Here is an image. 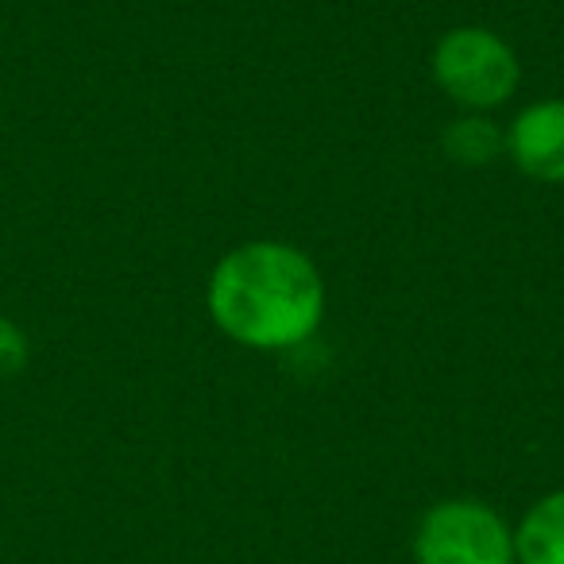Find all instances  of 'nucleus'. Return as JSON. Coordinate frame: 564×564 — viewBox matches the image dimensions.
I'll use <instances>...</instances> for the list:
<instances>
[{"mask_svg":"<svg viewBox=\"0 0 564 564\" xmlns=\"http://www.w3.org/2000/svg\"><path fill=\"white\" fill-rule=\"evenodd\" d=\"M205 302L228 340L256 352H282L317 333L325 279L306 251L282 240H248L217 259Z\"/></svg>","mask_w":564,"mask_h":564,"instance_id":"f257e3e1","label":"nucleus"},{"mask_svg":"<svg viewBox=\"0 0 564 564\" xmlns=\"http://www.w3.org/2000/svg\"><path fill=\"white\" fill-rule=\"evenodd\" d=\"M522 66L491 28H453L433 47V82L471 112L499 109L514 97Z\"/></svg>","mask_w":564,"mask_h":564,"instance_id":"f03ea898","label":"nucleus"},{"mask_svg":"<svg viewBox=\"0 0 564 564\" xmlns=\"http://www.w3.org/2000/svg\"><path fill=\"white\" fill-rule=\"evenodd\" d=\"M414 564H514V525L479 499H441L417 518Z\"/></svg>","mask_w":564,"mask_h":564,"instance_id":"7ed1b4c3","label":"nucleus"},{"mask_svg":"<svg viewBox=\"0 0 564 564\" xmlns=\"http://www.w3.org/2000/svg\"><path fill=\"white\" fill-rule=\"evenodd\" d=\"M507 155L533 182L564 186V101H533L510 120Z\"/></svg>","mask_w":564,"mask_h":564,"instance_id":"20e7f679","label":"nucleus"},{"mask_svg":"<svg viewBox=\"0 0 564 564\" xmlns=\"http://www.w3.org/2000/svg\"><path fill=\"white\" fill-rule=\"evenodd\" d=\"M514 564H564V487L541 495L518 518Z\"/></svg>","mask_w":564,"mask_h":564,"instance_id":"39448f33","label":"nucleus"},{"mask_svg":"<svg viewBox=\"0 0 564 564\" xmlns=\"http://www.w3.org/2000/svg\"><path fill=\"white\" fill-rule=\"evenodd\" d=\"M441 143H445V155L456 159V163L487 166L507 151V132H502L499 124H491L487 117L471 112V117L453 120V124L445 128V135H441Z\"/></svg>","mask_w":564,"mask_h":564,"instance_id":"423d86ee","label":"nucleus"},{"mask_svg":"<svg viewBox=\"0 0 564 564\" xmlns=\"http://www.w3.org/2000/svg\"><path fill=\"white\" fill-rule=\"evenodd\" d=\"M28 356H32V345H28V333L20 329L12 317L0 314V379H12L28 368Z\"/></svg>","mask_w":564,"mask_h":564,"instance_id":"0eeeda50","label":"nucleus"}]
</instances>
